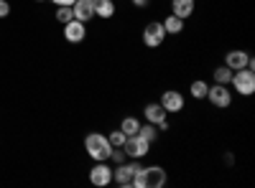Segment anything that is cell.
I'll use <instances>...</instances> for the list:
<instances>
[{
    "instance_id": "obj_1",
    "label": "cell",
    "mask_w": 255,
    "mask_h": 188,
    "mask_svg": "<svg viewBox=\"0 0 255 188\" xmlns=\"http://www.w3.org/2000/svg\"><path fill=\"white\" fill-rule=\"evenodd\" d=\"M166 181L168 176L161 165H145V168L140 165V171L133 178V188H163Z\"/></svg>"
},
{
    "instance_id": "obj_2",
    "label": "cell",
    "mask_w": 255,
    "mask_h": 188,
    "mask_svg": "<svg viewBox=\"0 0 255 188\" xmlns=\"http://www.w3.org/2000/svg\"><path fill=\"white\" fill-rule=\"evenodd\" d=\"M84 150H87V155L92 160H108L110 158V150H113V145L108 140V135H102V132H90L87 137H84Z\"/></svg>"
},
{
    "instance_id": "obj_3",
    "label": "cell",
    "mask_w": 255,
    "mask_h": 188,
    "mask_svg": "<svg viewBox=\"0 0 255 188\" xmlns=\"http://www.w3.org/2000/svg\"><path fill=\"white\" fill-rule=\"evenodd\" d=\"M138 171H140V160L128 158L125 163H118L113 168V183H118L120 188H133V178Z\"/></svg>"
},
{
    "instance_id": "obj_4",
    "label": "cell",
    "mask_w": 255,
    "mask_h": 188,
    "mask_svg": "<svg viewBox=\"0 0 255 188\" xmlns=\"http://www.w3.org/2000/svg\"><path fill=\"white\" fill-rule=\"evenodd\" d=\"M230 87L235 89L240 97H250L255 92V69H238L232 71V79H230Z\"/></svg>"
},
{
    "instance_id": "obj_5",
    "label": "cell",
    "mask_w": 255,
    "mask_h": 188,
    "mask_svg": "<svg viewBox=\"0 0 255 188\" xmlns=\"http://www.w3.org/2000/svg\"><path fill=\"white\" fill-rule=\"evenodd\" d=\"M123 150H125V155L130 160H143L148 153H151V142L143 140L140 135H130V137H125Z\"/></svg>"
},
{
    "instance_id": "obj_6",
    "label": "cell",
    "mask_w": 255,
    "mask_h": 188,
    "mask_svg": "<svg viewBox=\"0 0 255 188\" xmlns=\"http://www.w3.org/2000/svg\"><path fill=\"white\" fill-rule=\"evenodd\" d=\"M90 183L97 188H105L113 183V165L108 160H95V165L90 168Z\"/></svg>"
},
{
    "instance_id": "obj_7",
    "label": "cell",
    "mask_w": 255,
    "mask_h": 188,
    "mask_svg": "<svg viewBox=\"0 0 255 188\" xmlns=\"http://www.w3.org/2000/svg\"><path fill=\"white\" fill-rule=\"evenodd\" d=\"M163 41H166L163 23H161V20H151V23L143 28V44L148 49H158V46H163Z\"/></svg>"
},
{
    "instance_id": "obj_8",
    "label": "cell",
    "mask_w": 255,
    "mask_h": 188,
    "mask_svg": "<svg viewBox=\"0 0 255 188\" xmlns=\"http://www.w3.org/2000/svg\"><path fill=\"white\" fill-rule=\"evenodd\" d=\"M207 99L212 102V107H217V110H227L230 104H232V92L227 84H212L207 89Z\"/></svg>"
},
{
    "instance_id": "obj_9",
    "label": "cell",
    "mask_w": 255,
    "mask_h": 188,
    "mask_svg": "<svg viewBox=\"0 0 255 188\" xmlns=\"http://www.w3.org/2000/svg\"><path fill=\"white\" fill-rule=\"evenodd\" d=\"M184 104H186V99H184V94L176 92V89H166V92L161 94V107H163L168 115H179V112L184 110Z\"/></svg>"
},
{
    "instance_id": "obj_10",
    "label": "cell",
    "mask_w": 255,
    "mask_h": 188,
    "mask_svg": "<svg viewBox=\"0 0 255 188\" xmlns=\"http://www.w3.org/2000/svg\"><path fill=\"white\" fill-rule=\"evenodd\" d=\"M64 38H67L69 44H82V41L87 38V23L72 18L69 23H64Z\"/></svg>"
},
{
    "instance_id": "obj_11",
    "label": "cell",
    "mask_w": 255,
    "mask_h": 188,
    "mask_svg": "<svg viewBox=\"0 0 255 188\" xmlns=\"http://www.w3.org/2000/svg\"><path fill=\"white\" fill-rule=\"evenodd\" d=\"M250 54H245L243 49H232V51H227V56H225V64L232 69V71H238V69H245L248 64H250Z\"/></svg>"
},
{
    "instance_id": "obj_12",
    "label": "cell",
    "mask_w": 255,
    "mask_h": 188,
    "mask_svg": "<svg viewBox=\"0 0 255 188\" xmlns=\"http://www.w3.org/2000/svg\"><path fill=\"white\" fill-rule=\"evenodd\" d=\"M72 10H74V18L82 20V23H90V20L95 18V3L92 0H74Z\"/></svg>"
},
{
    "instance_id": "obj_13",
    "label": "cell",
    "mask_w": 255,
    "mask_h": 188,
    "mask_svg": "<svg viewBox=\"0 0 255 188\" xmlns=\"http://www.w3.org/2000/svg\"><path fill=\"white\" fill-rule=\"evenodd\" d=\"M143 117H145V122L158 125L161 120H166V117H168V112L161 107V102H151V104H145V107H143Z\"/></svg>"
},
{
    "instance_id": "obj_14",
    "label": "cell",
    "mask_w": 255,
    "mask_h": 188,
    "mask_svg": "<svg viewBox=\"0 0 255 188\" xmlns=\"http://www.w3.org/2000/svg\"><path fill=\"white\" fill-rule=\"evenodd\" d=\"M95 3V18L110 20L115 15V0H92Z\"/></svg>"
},
{
    "instance_id": "obj_15",
    "label": "cell",
    "mask_w": 255,
    "mask_h": 188,
    "mask_svg": "<svg viewBox=\"0 0 255 188\" xmlns=\"http://www.w3.org/2000/svg\"><path fill=\"white\" fill-rule=\"evenodd\" d=\"M171 13L179 15L181 20L191 18V13H194V0H171Z\"/></svg>"
},
{
    "instance_id": "obj_16",
    "label": "cell",
    "mask_w": 255,
    "mask_h": 188,
    "mask_svg": "<svg viewBox=\"0 0 255 188\" xmlns=\"http://www.w3.org/2000/svg\"><path fill=\"white\" fill-rule=\"evenodd\" d=\"M163 23V28H166V36H179L181 31H184V20L179 18V15H166V20H161Z\"/></svg>"
},
{
    "instance_id": "obj_17",
    "label": "cell",
    "mask_w": 255,
    "mask_h": 188,
    "mask_svg": "<svg viewBox=\"0 0 255 188\" xmlns=\"http://www.w3.org/2000/svg\"><path fill=\"white\" fill-rule=\"evenodd\" d=\"M138 135H140L143 140H148V142L153 145V142L158 140V127H156V125H151V122H145V125L140 122V127H138Z\"/></svg>"
},
{
    "instance_id": "obj_18",
    "label": "cell",
    "mask_w": 255,
    "mask_h": 188,
    "mask_svg": "<svg viewBox=\"0 0 255 188\" xmlns=\"http://www.w3.org/2000/svg\"><path fill=\"white\" fill-rule=\"evenodd\" d=\"M212 76H215V84H227L230 87V79H232V69L227 64L217 66L215 71H212Z\"/></svg>"
},
{
    "instance_id": "obj_19",
    "label": "cell",
    "mask_w": 255,
    "mask_h": 188,
    "mask_svg": "<svg viewBox=\"0 0 255 188\" xmlns=\"http://www.w3.org/2000/svg\"><path fill=\"white\" fill-rule=\"evenodd\" d=\"M138 127H140V122H138V117H123V122H120V130L130 137V135H138Z\"/></svg>"
},
{
    "instance_id": "obj_20",
    "label": "cell",
    "mask_w": 255,
    "mask_h": 188,
    "mask_svg": "<svg viewBox=\"0 0 255 188\" xmlns=\"http://www.w3.org/2000/svg\"><path fill=\"white\" fill-rule=\"evenodd\" d=\"M207 89H209L207 81L197 79V81H191V89H189V94L194 97V99H207Z\"/></svg>"
},
{
    "instance_id": "obj_21",
    "label": "cell",
    "mask_w": 255,
    "mask_h": 188,
    "mask_svg": "<svg viewBox=\"0 0 255 188\" xmlns=\"http://www.w3.org/2000/svg\"><path fill=\"white\" fill-rule=\"evenodd\" d=\"M74 18V10L72 5H56V20L64 26V23H69V20Z\"/></svg>"
},
{
    "instance_id": "obj_22",
    "label": "cell",
    "mask_w": 255,
    "mask_h": 188,
    "mask_svg": "<svg viewBox=\"0 0 255 188\" xmlns=\"http://www.w3.org/2000/svg\"><path fill=\"white\" fill-rule=\"evenodd\" d=\"M125 137H128V135H125V132H123L120 127H118V130H113V132L108 135V140H110V145H113V148H123Z\"/></svg>"
},
{
    "instance_id": "obj_23",
    "label": "cell",
    "mask_w": 255,
    "mask_h": 188,
    "mask_svg": "<svg viewBox=\"0 0 255 188\" xmlns=\"http://www.w3.org/2000/svg\"><path fill=\"white\" fill-rule=\"evenodd\" d=\"M125 160H128V155H125V150H123V148H113V150H110L108 163H115V165H118V163H125Z\"/></svg>"
},
{
    "instance_id": "obj_24",
    "label": "cell",
    "mask_w": 255,
    "mask_h": 188,
    "mask_svg": "<svg viewBox=\"0 0 255 188\" xmlns=\"http://www.w3.org/2000/svg\"><path fill=\"white\" fill-rule=\"evenodd\" d=\"M10 15V3L8 0H0V18H8Z\"/></svg>"
},
{
    "instance_id": "obj_25",
    "label": "cell",
    "mask_w": 255,
    "mask_h": 188,
    "mask_svg": "<svg viewBox=\"0 0 255 188\" xmlns=\"http://www.w3.org/2000/svg\"><path fill=\"white\" fill-rule=\"evenodd\" d=\"M130 3H133V8H148L151 0H130Z\"/></svg>"
},
{
    "instance_id": "obj_26",
    "label": "cell",
    "mask_w": 255,
    "mask_h": 188,
    "mask_svg": "<svg viewBox=\"0 0 255 188\" xmlns=\"http://www.w3.org/2000/svg\"><path fill=\"white\" fill-rule=\"evenodd\" d=\"M54 5H74V0H51Z\"/></svg>"
},
{
    "instance_id": "obj_27",
    "label": "cell",
    "mask_w": 255,
    "mask_h": 188,
    "mask_svg": "<svg viewBox=\"0 0 255 188\" xmlns=\"http://www.w3.org/2000/svg\"><path fill=\"white\" fill-rule=\"evenodd\" d=\"M36 3H46V0H36Z\"/></svg>"
}]
</instances>
